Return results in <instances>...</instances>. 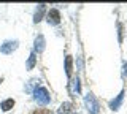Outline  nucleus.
Segmentation results:
<instances>
[{
    "mask_svg": "<svg viewBox=\"0 0 127 114\" xmlns=\"http://www.w3.org/2000/svg\"><path fill=\"white\" fill-rule=\"evenodd\" d=\"M32 93H33V100L37 101L38 105L46 106V105L51 103V95H49V92H48V89H45V87H37Z\"/></svg>",
    "mask_w": 127,
    "mask_h": 114,
    "instance_id": "1",
    "label": "nucleus"
},
{
    "mask_svg": "<svg viewBox=\"0 0 127 114\" xmlns=\"http://www.w3.org/2000/svg\"><path fill=\"white\" fill-rule=\"evenodd\" d=\"M84 105H86V109L89 114H98L100 113V105H98V100L94 97V93H86L84 97Z\"/></svg>",
    "mask_w": 127,
    "mask_h": 114,
    "instance_id": "2",
    "label": "nucleus"
},
{
    "mask_svg": "<svg viewBox=\"0 0 127 114\" xmlns=\"http://www.w3.org/2000/svg\"><path fill=\"white\" fill-rule=\"evenodd\" d=\"M18 46H19V41L18 40H6V41H3L2 45H0V52L5 54V56L13 54V51L18 49Z\"/></svg>",
    "mask_w": 127,
    "mask_h": 114,
    "instance_id": "3",
    "label": "nucleus"
},
{
    "mask_svg": "<svg viewBox=\"0 0 127 114\" xmlns=\"http://www.w3.org/2000/svg\"><path fill=\"white\" fill-rule=\"evenodd\" d=\"M48 24L49 25H57L59 22H61V13H59V10L56 8H51L49 11H48Z\"/></svg>",
    "mask_w": 127,
    "mask_h": 114,
    "instance_id": "4",
    "label": "nucleus"
},
{
    "mask_svg": "<svg viewBox=\"0 0 127 114\" xmlns=\"http://www.w3.org/2000/svg\"><path fill=\"white\" fill-rule=\"evenodd\" d=\"M68 90L71 93V97H78L79 95V90H81V84H79V78H71L68 82Z\"/></svg>",
    "mask_w": 127,
    "mask_h": 114,
    "instance_id": "5",
    "label": "nucleus"
},
{
    "mask_svg": "<svg viewBox=\"0 0 127 114\" xmlns=\"http://www.w3.org/2000/svg\"><path fill=\"white\" fill-rule=\"evenodd\" d=\"M45 46H46L45 37H43V35H37V37H35V41H33V52L41 54L43 51H45Z\"/></svg>",
    "mask_w": 127,
    "mask_h": 114,
    "instance_id": "6",
    "label": "nucleus"
},
{
    "mask_svg": "<svg viewBox=\"0 0 127 114\" xmlns=\"http://www.w3.org/2000/svg\"><path fill=\"white\" fill-rule=\"evenodd\" d=\"M122 100H124V90H121V92H119V95H116L114 100L110 101V108L113 109V111H118V109L121 108V105H122Z\"/></svg>",
    "mask_w": 127,
    "mask_h": 114,
    "instance_id": "7",
    "label": "nucleus"
},
{
    "mask_svg": "<svg viewBox=\"0 0 127 114\" xmlns=\"http://www.w3.org/2000/svg\"><path fill=\"white\" fill-rule=\"evenodd\" d=\"M45 11H46V5H45V3H41V5L37 6V10H35V14H33V22H35V24H38V22L43 19V14H45Z\"/></svg>",
    "mask_w": 127,
    "mask_h": 114,
    "instance_id": "8",
    "label": "nucleus"
},
{
    "mask_svg": "<svg viewBox=\"0 0 127 114\" xmlns=\"http://www.w3.org/2000/svg\"><path fill=\"white\" fill-rule=\"evenodd\" d=\"M38 84H40V79H38V78H32V79H30V81L26 84V87H24V89H26V92L32 93L35 89L38 87Z\"/></svg>",
    "mask_w": 127,
    "mask_h": 114,
    "instance_id": "9",
    "label": "nucleus"
},
{
    "mask_svg": "<svg viewBox=\"0 0 127 114\" xmlns=\"http://www.w3.org/2000/svg\"><path fill=\"white\" fill-rule=\"evenodd\" d=\"M71 111H73V105H71L70 101H65V103L61 105V108H59L57 114H73Z\"/></svg>",
    "mask_w": 127,
    "mask_h": 114,
    "instance_id": "10",
    "label": "nucleus"
},
{
    "mask_svg": "<svg viewBox=\"0 0 127 114\" xmlns=\"http://www.w3.org/2000/svg\"><path fill=\"white\" fill-rule=\"evenodd\" d=\"M14 106V100L13 98H6V100H3L2 103H0V108H2V111H10L11 108H13Z\"/></svg>",
    "mask_w": 127,
    "mask_h": 114,
    "instance_id": "11",
    "label": "nucleus"
},
{
    "mask_svg": "<svg viewBox=\"0 0 127 114\" xmlns=\"http://www.w3.org/2000/svg\"><path fill=\"white\" fill-rule=\"evenodd\" d=\"M35 64H37V56H35V52H30L29 56V60H27V70H32L35 67Z\"/></svg>",
    "mask_w": 127,
    "mask_h": 114,
    "instance_id": "12",
    "label": "nucleus"
},
{
    "mask_svg": "<svg viewBox=\"0 0 127 114\" xmlns=\"http://www.w3.org/2000/svg\"><path fill=\"white\" fill-rule=\"evenodd\" d=\"M65 73H67V76H71V57L70 56H67L65 59Z\"/></svg>",
    "mask_w": 127,
    "mask_h": 114,
    "instance_id": "13",
    "label": "nucleus"
},
{
    "mask_svg": "<svg viewBox=\"0 0 127 114\" xmlns=\"http://www.w3.org/2000/svg\"><path fill=\"white\" fill-rule=\"evenodd\" d=\"M83 68V60H81V57H78V70H81Z\"/></svg>",
    "mask_w": 127,
    "mask_h": 114,
    "instance_id": "14",
    "label": "nucleus"
},
{
    "mask_svg": "<svg viewBox=\"0 0 127 114\" xmlns=\"http://www.w3.org/2000/svg\"><path fill=\"white\" fill-rule=\"evenodd\" d=\"M126 73H127V65L124 67V74H126Z\"/></svg>",
    "mask_w": 127,
    "mask_h": 114,
    "instance_id": "15",
    "label": "nucleus"
},
{
    "mask_svg": "<svg viewBox=\"0 0 127 114\" xmlns=\"http://www.w3.org/2000/svg\"><path fill=\"white\" fill-rule=\"evenodd\" d=\"M2 82H3V78H0V84H2Z\"/></svg>",
    "mask_w": 127,
    "mask_h": 114,
    "instance_id": "16",
    "label": "nucleus"
},
{
    "mask_svg": "<svg viewBox=\"0 0 127 114\" xmlns=\"http://www.w3.org/2000/svg\"><path fill=\"white\" fill-rule=\"evenodd\" d=\"M73 114H75V113H73Z\"/></svg>",
    "mask_w": 127,
    "mask_h": 114,
    "instance_id": "17",
    "label": "nucleus"
}]
</instances>
